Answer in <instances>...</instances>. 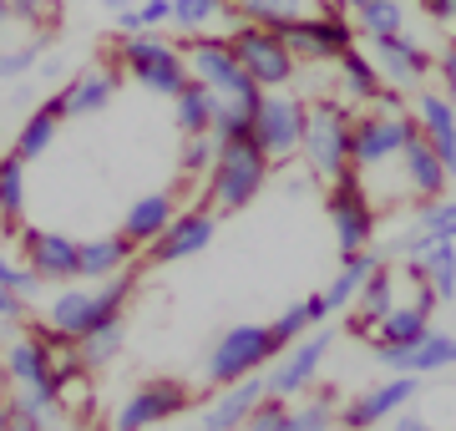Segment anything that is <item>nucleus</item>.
Segmentation results:
<instances>
[{
    "label": "nucleus",
    "mask_w": 456,
    "mask_h": 431,
    "mask_svg": "<svg viewBox=\"0 0 456 431\" xmlns=\"http://www.w3.org/2000/svg\"><path fill=\"white\" fill-rule=\"evenodd\" d=\"M452 335H456V305H452Z\"/></svg>",
    "instance_id": "4d7b16f0"
},
{
    "label": "nucleus",
    "mask_w": 456,
    "mask_h": 431,
    "mask_svg": "<svg viewBox=\"0 0 456 431\" xmlns=\"http://www.w3.org/2000/svg\"><path fill=\"white\" fill-rule=\"evenodd\" d=\"M279 355H284V350H279L269 325H228V330L208 346V355H203V381H208L213 391H224V386L248 381V376H264Z\"/></svg>",
    "instance_id": "f03ea898"
},
{
    "label": "nucleus",
    "mask_w": 456,
    "mask_h": 431,
    "mask_svg": "<svg viewBox=\"0 0 456 431\" xmlns=\"http://www.w3.org/2000/svg\"><path fill=\"white\" fill-rule=\"evenodd\" d=\"M0 289H11V295H20V299H36L41 295V280H36L20 259H11V254L0 249Z\"/></svg>",
    "instance_id": "79ce46f5"
},
{
    "label": "nucleus",
    "mask_w": 456,
    "mask_h": 431,
    "mask_svg": "<svg viewBox=\"0 0 456 431\" xmlns=\"http://www.w3.org/2000/svg\"><path fill=\"white\" fill-rule=\"evenodd\" d=\"M325 214H330V229H335L340 254H360V249H370V244H375L380 214H375V203H370V193H365V183H360V167L355 163L330 183Z\"/></svg>",
    "instance_id": "0eeeda50"
},
{
    "label": "nucleus",
    "mask_w": 456,
    "mask_h": 431,
    "mask_svg": "<svg viewBox=\"0 0 456 431\" xmlns=\"http://www.w3.org/2000/svg\"><path fill=\"white\" fill-rule=\"evenodd\" d=\"M335 77H340V97L355 102V107H375L380 92H386V77L375 67V56L360 51V46H350L340 61H335Z\"/></svg>",
    "instance_id": "393cba45"
},
{
    "label": "nucleus",
    "mask_w": 456,
    "mask_h": 431,
    "mask_svg": "<svg viewBox=\"0 0 456 431\" xmlns=\"http://www.w3.org/2000/svg\"><path fill=\"white\" fill-rule=\"evenodd\" d=\"M350 20H355V31L365 41H386V36H406L411 5L406 0H365V5L350 11Z\"/></svg>",
    "instance_id": "7c9ffc66"
},
{
    "label": "nucleus",
    "mask_w": 456,
    "mask_h": 431,
    "mask_svg": "<svg viewBox=\"0 0 456 431\" xmlns=\"http://www.w3.org/2000/svg\"><path fill=\"white\" fill-rule=\"evenodd\" d=\"M370 56L375 67H380V77H386V86H401V92H411V86H426V77L436 71V56L416 41V36H386V41H370Z\"/></svg>",
    "instance_id": "2eb2a0df"
},
{
    "label": "nucleus",
    "mask_w": 456,
    "mask_h": 431,
    "mask_svg": "<svg viewBox=\"0 0 456 431\" xmlns=\"http://www.w3.org/2000/svg\"><path fill=\"white\" fill-rule=\"evenodd\" d=\"M325 5H340V11H350V5H355V0H325Z\"/></svg>",
    "instance_id": "6e6d98bb"
},
{
    "label": "nucleus",
    "mask_w": 456,
    "mask_h": 431,
    "mask_svg": "<svg viewBox=\"0 0 456 431\" xmlns=\"http://www.w3.org/2000/svg\"><path fill=\"white\" fill-rule=\"evenodd\" d=\"M269 330H274L279 350H289V346H299L310 330H320V325H314L310 305H305V299H294V305H284V310H279V320L269 325Z\"/></svg>",
    "instance_id": "4c0bfd02"
},
{
    "label": "nucleus",
    "mask_w": 456,
    "mask_h": 431,
    "mask_svg": "<svg viewBox=\"0 0 456 431\" xmlns=\"http://www.w3.org/2000/svg\"><path fill=\"white\" fill-rule=\"evenodd\" d=\"M224 16H233L224 0H173V20H167V26H178V31L193 41V36H213V26Z\"/></svg>",
    "instance_id": "72a5a7b5"
},
{
    "label": "nucleus",
    "mask_w": 456,
    "mask_h": 431,
    "mask_svg": "<svg viewBox=\"0 0 456 431\" xmlns=\"http://www.w3.org/2000/svg\"><path fill=\"white\" fill-rule=\"evenodd\" d=\"M421 396V376H391L380 386H365L355 401L340 406L345 431H375L380 421H395L401 411H411V401Z\"/></svg>",
    "instance_id": "4468645a"
},
{
    "label": "nucleus",
    "mask_w": 456,
    "mask_h": 431,
    "mask_svg": "<svg viewBox=\"0 0 456 431\" xmlns=\"http://www.w3.org/2000/svg\"><path fill=\"white\" fill-rule=\"evenodd\" d=\"M305 163L320 183H335L345 167L355 163L350 152H355V112H350V102L335 92V97H310V117H305Z\"/></svg>",
    "instance_id": "f257e3e1"
},
{
    "label": "nucleus",
    "mask_w": 456,
    "mask_h": 431,
    "mask_svg": "<svg viewBox=\"0 0 456 431\" xmlns=\"http://www.w3.org/2000/svg\"><path fill=\"white\" fill-rule=\"evenodd\" d=\"M421 233L431 239H452L456 244V199H431V203H416V218H411Z\"/></svg>",
    "instance_id": "e433bc0d"
},
{
    "label": "nucleus",
    "mask_w": 456,
    "mask_h": 431,
    "mask_svg": "<svg viewBox=\"0 0 456 431\" xmlns=\"http://www.w3.org/2000/svg\"><path fill=\"white\" fill-rule=\"evenodd\" d=\"M193 386L178 381V376H147L112 411V431H152L163 421H178L183 411H193Z\"/></svg>",
    "instance_id": "423d86ee"
},
{
    "label": "nucleus",
    "mask_w": 456,
    "mask_h": 431,
    "mask_svg": "<svg viewBox=\"0 0 456 431\" xmlns=\"http://www.w3.org/2000/svg\"><path fill=\"white\" fill-rule=\"evenodd\" d=\"M112 61L122 67V77H132L137 86L158 92V97H178L183 86L193 82L188 77V56H183L178 41H167L158 31H142V36H122L112 51Z\"/></svg>",
    "instance_id": "20e7f679"
},
{
    "label": "nucleus",
    "mask_w": 456,
    "mask_h": 431,
    "mask_svg": "<svg viewBox=\"0 0 456 431\" xmlns=\"http://www.w3.org/2000/svg\"><path fill=\"white\" fill-rule=\"evenodd\" d=\"M5 431H51V421H46V416H36V411H26V406H16V401H11V421H5Z\"/></svg>",
    "instance_id": "de8ad7c7"
},
{
    "label": "nucleus",
    "mask_w": 456,
    "mask_h": 431,
    "mask_svg": "<svg viewBox=\"0 0 456 431\" xmlns=\"http://www.w3.org/2000/svg\"><path fill=\"white\" fill-rule=\"evenodd\" d=\"M330 340H335V330H310L299 346H289L284 355L274 361V370L264 376L269 381V396L274 401H299L305 391H310L314 381H320V365H325V355H330Z\"/></svg>",
    "instance_id": "ddd939ff"
},
{
    "label": "nucleus",
    "mask_w": 456,
    "mask_h": 431,
    "mask_svg": "<svg viewBox=\"0 0 456 431\" xmlns=\"http://www.w3.org/2000/svg\"><path fill=\"white\" fill-rule=\"evenodd\" d=\"M391 431H441V427H431L426 416H411V411H401V416L391 421Z\"/></svg>",
    "instance_id": "3c124183"
},
{
    "label": "nucleus",
    "mask_w": 456,
    "mask_h": 431,
    "mask_svg": "<svg viewBox=\"0 0 456 431\" xmlns=\"http://www.w3.org/2000/svg\"><path fill=\"white\" fill-rule=\"evenodd\" d=\"M411 280H426L436 289V299H452L456 305V244L452 239H431L416 259H406Z\"/></svg>",
    "instance_id": "bb28decb"
},
{
    "label": "nucleus",
    "mask_w": 456,
    "mask_h": 431,
    "mask_svg": "<svg viewBox=\"0 0 456 431\" xmlns=\"http://www.w3.org/2000/svg\"><path fill=\"white\" fill-rule=\"evenodd\" d=\"M137 16H142L147 31H163L173 20V0H137Z\"/></svg>",
    "instance_id": "a18cd8bd"
},
{
    "label": "nucleus",
    "mask_w": 456,
    "mask_h": 431,
    "mask_svg": "<svg viewBox=\"0 0 456 431\" xmlns=\"http://www.w3.org/2000/svg\"><path fill=\"white\" fill-rule=\"evenodd\" d=\"M380 264H386V254H375V249L345 254L340 269H335V280H330V289H325L330 315H335V310H350V305L360 299V289H365V280H370V274H375Z\"/></svg>",
    "instance_id": "c85d7f7f"
},
{
    "label": "nucleus",
    "mask_w": 456,
    "mask_h": 431,
    "mask_svg": "<svg viewBox=\"0 0 456 431\" xmlns=\"http://www.w3.org/2000/svg\"><path fill=\"white\" fill-rule=\"evenodd\" d=\"M122 346H127V330L122 325H107V330H92L86 340H77V355H82L86 370H107L122 355Z\"/></svg>",
    "instance_id": "c9c22d12"
},
{
    "label": "nucleus",
    "mask_w": 456,
    "mask_h": 431,
    "mask_svg": "<svg viewBox=\"0 0 456 431\" xmlns=\"http://www.w3.org/2000/svg\"><path fill=\"white\" fill-rule=\"evenodd\" d=\"M416 137V117H391V112H360L355 117V167L370 173V167H386V163H401L406 142Z\"/></svg>",
    "instance_id": "9b49d317"
},
{
    "label": "nucleus",
    "mask_w": 456,
    "mask_h": 431,
    "mask_svg": "<svg viewBox=\"0 0 456 431\" xmlns=\"http://www.w3.org/2000/svg\"><path fill=\"white\" fill-rule=\"evenodd\" d=\"M173 218H178V203H173L167 188H158V193H142V199L127 203V214H122V233H127L137 249H152Z\"/></svg>",
    "instance_id": "5701e85b"
},
{
    "label": "nucleus",
    "mask_w": 456,
    "mask_h": 431,
    "mask_svg": "<svg viewBox=\"0 0 456 431\" xmlns=\"http://www.w3.org/2000/svg\"><path fill=\"white\" fill-rule=\"evenodd\" d=\"M41 67V46H16V51H0V82H20Z\"/></svg>",
    "instance_id": "37998d69"
},
{
    "label": "nucleus",
    "mask_w": 456,
    "mask_h": 431,
    "mask_svg": "<svg viewBox=\"0 0 456 431\" xmlns=\"http://www.w3.org/2000/svg\"><path fill=\"white\" fill-rule=\"evenodd\" d=\"M213 233H218V218H213L208 208H183V214L163 229V239L142 254H147V264H178V259H193V254L208 249Z\"/></svg>",
    "instance_id": "dca6fc26"
},
{
    "label": "nucleus",
    "mask_w": 456,
    "mask_h": 431,
    "mask_svg": "<svg viewBox=\"0 0 456 431\" xmlns=\"http://www.w3.org/2000/svg\"><path fill=\"white\" fill-rule=\"evenodd\" d=\"M5 421H11V396H0V431H5Z\"/></svg>",
    "instance_id": "864d4df0"
},
{
    "label": "nucleus",
    "mask_w": 456,
    "mask_h": 431,
    "mask_svg": "<svg viewBox=\"0 0 456 431\" xmlns=\"http://www.w3.org/2000/svg\"><path fill=\"white\" fill-rule=\"evenodd\" d=\"M61 122H66L61 102L46 97V102H41V107H36V112L16 127V148H11V152H16L20 163H36V158H46L51 142H56V133H61Z\"/></svg>",
    "instance_id": "cd10ccee"
},
{
    "label": "nucleus",
    "mask_w": 456,
    "mask_h": 431,
    "mask_svg": "<svg viewBox=\"0 0 456 431\" xmlns=\"http://www.w3.org/2000/svg\"><path fill=\"white\" fill-rule=\"evenodd\" d=\"M401 178H406V193L416 203H431V199H446V183H452V173H446V163L436 158V148L416 133L406 142V152H401Z\"/></svg>",
    "instance_id": "412c9836"
},
{
    "label": "nucleus",
    "mask_w": 456,
    "mask_h": 431,
    "mask_svg": "<svg viewBox=\"0 0 456 431\" xmlns=\"http://www.w3.org/2000/svg\"><path fill=\"white\" fill-rule=\"evenodd\" d=\"M20 218H26V163L16 152H5L0 158V224H5V233L26 229Z\"/></svg>",
    "instance_id": "473e14b6"
},
{
    "label": "nucleus",
    "mask_w": 456,
    "mask_h": 431,
    "mask_svg": "<svg viewBox=\"0 0 456 431\" xmlns=\"http://www.w3.org/2000/svg\"><path fill=\"white\" fill-rule=\"evenodd\" d=\"M411 117H416V133L436 148V158L456 178V107L441 92H426L421 86V97H411Z\"/></svg>",
    "instance_id": "aec40b11"
},
{
    "label": "nucleus",
    "mask_w": 456,
    "mask_h": 431,
    "mask_svg": "<svg viewBox=\"0 0 456 431\" xmlns=\"http://www.w3.org/2000/svg\"><path fill=\"white\" fill-rule=\"evenodd\" d=\"M436 77H441V97L456 107V46L446 56H436Z\"/></svg>",
    "instance_id": "09e8293b"
},
{
    "label": "nucleus",
    "mask_w": 456,
    "mask_h": 431,
    "mask_svg": "<svg viewBox=\"0 0 456 431\" xmlns=\"http://www.w3.org/2000/svg\"><path fill=\"white\" fill-rule=\"evenodd\" d=\"M305 117H310V102L289 97V92H264L259 112H254V142H259L274 163L294 158L299 142H305Z\"/></svg>",
    "instance_id": "9d476101"
},
{
    "label": "nucleus",
    "mask_w": 456,
    "mask_h": 431,
    "mask_svg": "<svg viewBox=\"0 0 456 431\" xmlns=\"http://www.w3.org/2000/svg\"><path fill=\"white\" fill-rule=\"evenodd\" d=\"M395 305H401V299H395V269H391V264H380L370 280H365L360 299H355V320H350V335H375V325L391 315Z\"/></svg>",
    "instance_id": "a878e982"
},
{
    "label": "nucleus",
    "mask_w": 456,
    "mask_h": 431,
    "mask_svg": "<svg viewBox=\"0 0 456 431\" xmlns=\"http://www.w3.org/2000/svg\"><path fill=\"white\" fill-rule=\"evenodd\" d=\"M269 167H274V158H269L254 137H244V142H218V158H213V167H208V203L224 208V214L248 208V203L264 193Z\"/></svg>",
    "instance_id": "7ed1b4c3"
},
{
    "label": "nucleus",
    "mask_w": 456,
    "mask_h": 431,
    "mask_svg": "<svg viewBox=\"0 0 456 431\" xmlns=\"http://www.w3.org/2000/svg\"><path fill=\"white\" fill-rule=\"evenodd\" d=\"M5 20H16V11H11V0H0V26H5Z\"/></svg>",
    "instance_id": "5fc2aeb1"
},
{
    "label": "nucleus",
    "mask_w": 456,
    "mask_h": 431,
    "mask_svg": "<svg viewBox=\"0 0 456 431\" xmlns=\"http://www.w3.org/2000/svg\"><path fill=\"white\" fill-rule=\"evenodd\" d=\"M117 86H122V67L117 61H92V67H82L56 92V102H61L66 117H92V112H107L112 107Z\"/></svg>",
    "instance_id": "f3484780"
},
{
    "label": "nucleus",
    "mask_w": 456,
    "mask_h": 431,
    "mask_svg": "<svg viewBox=\"0 0 456 431\" xmlns=\"http://www.w3.org/2000/svg\"><path fill=\"white\" fill-rule=\"evenodd\" d=\"M97 5H107V11L117 16V11H127V5H137V0H97Z\"/></svg>",
    "instance_id": "603ef678"
},
{
    "label": "nucleus",
    "mask_w": 456,
    "mask_h": 431,
    "mask_svg": "<svg viewBox=\"0 0 456 431\" xmlns=\"http://www.w3.org/2000/svg\"><path fill=\"white\" fill-rule=\"evenodd\" d=\"M426 16L436 20V26H446V31H456V0H416Z\"/></svg>",
    "instance_id": "8fccbe9b"
},
{
    "label": "nucleus",
    "mask_w": 456,
    "mask_h": 431,
    "mask_svg": "<svg viewBox=\"0 0 456 431\" xmlns=\"http://www.w3.org/2000/svg\"><path fill=\"white\" fill-rule=\"evenodd\" d=\"M20 264L41 284H77L82 280V244L56 229H20Z\"/></svg>",
    "instance_id": "f8f14e48"
},
{
    "label": "nucleus",
    "mask_w": 456,
    "mask_h": 431,
    "mask_svg": "<svg viewBox=\"0 0 456 431\" xmlns=\"http://www.w3.org/2000/svg\"><path fill=\"white\" fill-rule=\"evenodd\" d=\"M355 5H365V0H355ZM355 5H350V11H355Z\"/></svg>",
    "instance_id": "13d9d810"
},
{
    "label": "nucleus",
    "mask_w": 456,
    "mask_h": 431,
    "mask_svg": "<svg viewBox=\"0 0 456 431\" xmlns=\"http://www.w3.org/2000/svg\"><path fill=\"white\" fill-rule=\"evenodd\" d=\"M228 46H233L239 67L248 71V82L259 92H284L294 82V71H299V56L289 51V41L274 36L269 26H254V20H239L233 36H228Z\"/></svg>",
    "instance_id": "39448f33"
},
{
    "label": "nucleus",
    "mask_w": 456,
    "mask_h": 431,
    "mask_svg": "<svg viewBox=\"0 0 456 431\" xmlns=\"http://www.w3.org/2000/svg\"><path fill=\"white\" fill-rule=\"evenodd\" d=\"M335 427H340V406H335L330 391L299 396V406H289V416H284V431H335Z\"/></svg>",
    "instance_id": "f704fd0d"
},
{
    "label": "nucleus",
    "mask_w": 456,
    "mask_h": 431,
    "mask_svg": "<svg viewBox=\"0 0 456 431\" xmlns=\"http://www.w3.org/2000/svg\"><path fill=\"white\" fill-rule=\"evenodd\" d=\"M213 117H218V92H208L203 82H188L178 97H173V127H178L183 137H208Z\"/></svg>",
    "instance_id": "c756f323"
},
{
    "label": "nucleus",
    "mask_w": 456,
    "mask_h": 431,
    "mask_svg": "<svg viewBox=\"0 0 456 431\" xmlns=\"http://www.w3.org/2000/svg\"><path fill=\"white\" fill-rule=\"evenodd\" d=\"M224 5H239V0H224Z\"/></svg>",
    "instance_id": "bf43d9fd"
},
{
    "label": "nucleus",
    "mask_w": 456,
    "mask_h": 431,
    "mask_svg": "<svg viewBox=\"0 0 456 431\" xmlns=\"http://www.w3.org/2000/svg\"><path fill=\"white\" fill-rule=\"evenodd\" d=\"M132 259H137V244H132L122 229H117V233H102V239H86V244H82V284L112 280V274L132 269Z\"/></svg>",
    "instance_id": "b1692460"
},
{
    "label": "nucleus",
    "mask_w": 456,
    "mask_h": 431,
    "mask_svg": "<svg viewBox=\"0 0 456 431\" xmlns=\"http://www.w3.org/2000/svg\"><path fill=\"white\" fill-rule=\"evenodd\" d=\"M183 56H188V77L203 82L208 92H218V97H244V102L264 97L259 86L248 82V71L239 67V56H233V46H228V36H193V41L183 46Z\"/></svg>",
    "instance_id": "1a4fd4ad"
},
{
    "label": "nucleus",
    "mask_w": 456,
    "mask_h": 431,
    "mask_svg": "<svg viewBox=\"0 0 456 431\" xmlns=\"http://www.w3.org/2000/svg\"><path fill=\"white\" fill-rule=\"evenodd\" d=\"M213 158H218V137H183V152H178V173L188 178H208Z\"/></svg>",
    "instance_id": "a19ab883"
},
{
    "label": "nucleus",
    "mask_w": 456,
    "mask_h": 431,
    "mask_svg": "<svg viewBox=\"0 0 456 431\" xmlns=\"http://www.w3.org/2000/svg\"><path fill=\"white\" fill-rule=\"evenodd\" d=\"M41 325H51V330L66 335V340H86V335H92V284H82V280L61 284V289L46 299Z\"/></svg>",
    "instance_id": "4be33fe9"
},
{
    "label": "nucleus",
    "mask_w": 456,
    "mask_h": 431,
    "mask_svg": "<svg viewBox=\"0 0 456 431\" xmlns=\"http://www.w3.org/2000/svg\"><path fill=\"white\" fill-rule=\"evenodd\" d=\"M314 0H239L233 16L239 20H254V26H269L274 16H310Z\"/></svg>",
    "instance_id": "58836bf2"
},
{
    "label": "nucleus",
    "mask_w": 456,
    "mask_h": 431,
    "mask_svg": "<svg viewBox=\"0 0 456 431\" xmlns=\"http://www.w3.org/2000/svg\"><path fill=\"white\" fill-rule=\"evenodd\" d=\"M431 330V315H421L416 305H395L391 315L375 325V350H406L416 340H426Z\"/></svg>",
    "instance_id": "2f4dec72"
},
{
    "label": "nucleus",
    "mask_w": 456,
    "mask_h": 431,
    "mask_svg": "<svg viewBox=\"0 0 456 431\" xmlns=\"http://www.w3.org/2000/svg\"><path fill=\"white\" fill-rule=\"evenodd\" d=\"M355 36H360L355 20L340 5H320V11H310V16H299L284 26V41H289V51L299 61H330V67L355 46Z\"/></svg>",
    "instance_id": "6e6552de"
},
{
    "label": "nucleus",
    "mask_w": 456,
    "mask_h": 431,
    "mask_svg": "<svg viewBox=\"0 0 456 431\" xmlns=\"http://www.w3.org/2000/svg\"><path fill=\"white\" fill-rule=\"evenodd\" d=\"M264 396H269V381H264V376H248V381H239V386H224V391H213V401L198 411L193 431H244V421L259 411Z\"/></svg>",
    "instance_id": "6ab92c4d"
},
{
    "label": "nucleus",
    "mask_w": 456,
    "mask_h": 431,
    "mask_svg": "<svg viewBox=\"0 0 456 431\" xmlns=\"http://www.w3.org/2000/svg\"><path fill=\"white\" fill-rule=\"evenodd\" d=\"M375 361L395 376H441V370H456V335L431 325L426 340H416L406 350H375Z\"/></svg>",
    "instance_id": "a211bd4d"
},
{
    "label": "nucleus",
    "mask_w": 456,
    "mask_h": 431,
    "mask_svg": "<svg viewBox=\"0 0 456 431\" xmlns=\"http://www.w3.org/2000/svg\"><path fill=\"white\" fill-rule=\"evenodd\" d=\"M56 406H61L66 416H86V406H92V370H66L61 386H56Z\"/></svg>",
    "instance_id": "ea45409f"
},
{
    "label": "nucleus",
    "mask_w": 456,
    "mask_h": 431,
    "mask_svg": "<svg viewBox=\"0 0 456 431\" xmlns=\"http://www.w3.org/2000/svg\"><path fill=\"white\" fill-rule=\"evenodd\" d=\"M284 416H289V401L264 396V401H259V411L244 421V431H284Z\"/></svg>",
    "instance_id": "c03bdc74"
},
{
    "label": "nucleus",
    "mask_w": 456,
    "mask_h": 431,
    "mask_svg": "<svg viewBox=\"0 0 456 431\" xmlns=\"http://www.w3.org/2000/svg\"><path fill=\"white\" fill-rule=\"evenodd\" d=\"M61 0H11V11H16V20H31V26H41V20H51V11H56Z\"/></svg>",
    "instance_id": "49530a36"
}]
</instances>
